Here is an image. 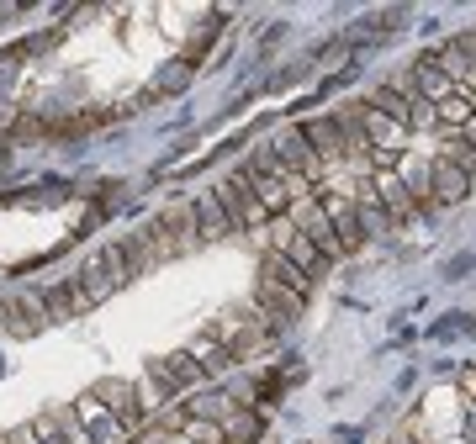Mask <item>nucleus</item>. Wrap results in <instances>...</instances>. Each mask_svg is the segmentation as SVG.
<instances>
[{
	"label": "nucleus",
	"instance_id": "7ed1b4c3",
	"mask_svg": "<svg viewBox=\"0 0 476 444\" xmlns=\"http://www.w3.org/2000/svg\"><path fill=\"white\" fill-rule=\"evenodd\" d=\"M254 302H259V317H265V323H270V333H286V328H291V323H296V317H302V307H307V302H302V296H291V291H286V285L265 281V275H259V281H254Z\"/></svg>",
	"mask_w": 476,
	"mask_h": 444
},
{
	"label": "nucleus",
	"instance_id": "b1692460",
	"mask_svg": "<svg viewBox=\"0 0 476 444\" xmlns=\"http://www.w3.org/2000/svg\"><path fill=\"white\" fill-rule=\"evenodd\" d=\"M27 444H32V439H27Z\"/></svg>",
	"mask_w": 476,
	"mask_h": 444
},
{
	"label": "nucleus",
	"instance_id": "412c9836",
	"mask_svg": "<svg viewBox=\"0 0 476 444\" xmlns=\"http://www.w3.org/2000/svg\"><path fill=\"white\" fill-rule=\"evenodd\" d=\"M228 412H233V402H228V397H201V402H196V418H228Z\"/></svg>",
	"mask_w": 476,
	"mask_h": 444
},
{
	"label": "nucleus",
	"instance_id": "5701e85b",
	"mask_svg": "<svg viewBox=\"0 0 476 444\" xmlns=\"http://www.w3.org/2000/svg\"><path fill=\"white\" fill-rule=\"evenodd\" d=\"M471 117H476V111H471Z\"/></svg>",
	"mask_w": 476,
	"mask_h": 444
},
{
	"label": "nucleus",
	"instance_id": "4468645a",
	"mask_svg": "<svg viewBox=\"0 0 476 444\" xmlns=\"http://www.w3.org/2000/svg\"><path fill=\"white\" fill-rule=\"evenodd\" d=\"M371 111H381V117H392L397 127H413V101H403V95H392V91H376L371 101H365Z\"/></svg>",
	"mask_w": 476,
	"mask_h": 444
},
{
	"label": "nucleus",
	"instance_id": "9d476101",
	"mask_svg": "<svg viewBox=\"0 0 476 444\" xmlns=\"http://www.w3.org/2000/svg\"><path fill=\"white\" fill-rule=\"evenodd\" d=\"M259 275H265V281H276V285H286V291H291V296H302V302H307V291H313V281H307V275H302L286 254H276V249L259 259Z\"/></svg>",
	"mask_w": 476,
	"mask_h": 444
},
{
	"label": "nucleus",
	"instance_id": "2eb2a0df",
	"mask_svg": "<svg viewBox=\"0 0 476 444\" xmlns=\"http://www.w3.org/2000/svg\"><path fill=\"white\" fill-rule=\"evenodd\" d=\"M222 439L228 444H254L259 439V418H254V412H228V418H222Z\"/></svg>",
	"mask_w": 476,
	"mask_h": 444
},
{
	"label": "nucleus",
	"instance_id": "aec40b11",
	"mask_svg": "<svg viewBox=\"0 0 476 444\" xmlns=\"http://www.w3.org/2000/svg\"><path fill=\"white\" fill-rule=\"evenodd\" d=\"M397 22H408V5H386V11H371V16H365V27H376V32H392Z\"/></svg>",
	"mask_w": 476,
	"mask_h": 444
},
{
	"label": "nucleus",
	"instance_id": "6e6552de",
	"mask_svg": "<svg viewBox=\"0 0 476 444\" xmlns=\"http://www.w3.org/2000/svg\"><path fill=\"white\" fill-rule=\"evenodd\" d=\"M429 196L444 201V207H455V201H466V196H471V180H466L450 159H434V164H429Z\"/></svg>",
	"mask_w": 476,
	"mask_h": 444
},
{
	"label": "nucleus",
	"instance_id": "f03ea898",
	"mask_svg": "<svg viewBox=\"0 0 476 444\" xmlns=\"http://www.w3.org/2000/svg\"><path fill=\"white\" fill-rule=\"evenodd\" d=\"M291 222H296V233H302V238H313L317 254H323L328 265H334V259H345V244H339V233H334L328 212H323V201H313V196L291 201Z\"/></svg>",
	"mask_w": 476,
	"mask_h": 444
},
{
	"label": "nucleus",
	"instance_id": "6ab92c4d",
	"mask_svg": "<svg viewBox=\"0 0 476 444\" xmlns=\"http://www.w3.org/2000/svg\"><path fill=\"white\" fill-rule=\"evenodd\" d=\"M190 354H196V365H201V371H218L222 360H228V349H218V339H196Z\"/></svg>",
	"mask_w": 476,
	"mask_h": 444
},
{
	"label": "nucleus",
	"instance_id": "f8f14e48",
	"mask_svg": "<svg viewBox=\"0 0 476 444\" xmlns=\"http://www.w3.org/2000/svg\"><path fill=\"white\" fill-rule=\"evenodd\" d=\"M196 217H201V238H222V233H233V222L222 212V201L207 190V196H196Z\"/></svg>",
	"mask_w": 476,
	"mask_h": 444
},
{
	"label": "nucleus",
	"instance_id": "f257e3e1",
	"mask_svg": "<svg viewBox=\"0 0 476 444\" xmlns=\"http://www.w3.org/2000/svg\"><path fill=\"white\" fill-rule=\"evenodd\" d=\"M80 281H85V296H91V302H101V296H112L117 285L132 281V265H127L122 244H117V249H95L91 259H85V270H80Z\"/></svg>",
	"mask_w": 476,
	"mask_h": 444
},
{
	"label": "nucleus",
	"instance_id": "dca6fc26",
	"mask_svg": "<svg viewBox=\"0 0 476 444\" xmlns=\"http://www.w3.org/2000/svg\"><path fill=\"white\" fill-rule=\"evenodd\" d=\"M11 313L22 317V328H48V323H53V317H48V302H43V296H16V302H11Z\"/></svg>",
	"mask_w": 476,
	"mask_h": 444
},
{
	"label": "nucleus",
	"instance_id": "a211bd4d",
	"mask_svg": "<svg viewBox=\"0 0 476 444\" xmlns=\"http://www.w3.org/2000/svg\"><path fill=\"white\" fill-rule=\"evenodd\" d=\"M186 85H190V63L180 59V63H170V69L159 74V85L149 95H175V91H186Z\"/></svg>",
	"mask_w": 476,
	"mask_h": 444
},
{
	"label": "nucleus",
	"instance_id": "ddd939ff",
	"mask_svg": "<svg viewBox=\"0 0 476 444\" xmlns=\"http://www.w3.org/2000/svg\"><path fill=\"white\" fill-rule=\"evenodd\" d=\"M95 397H106L117 418L138 423V397H132V386H127V381H101V386H95Z\"/></svg>",
	"mask_w": 476,
	"mask_h": 444
},
{
	"label": "nucleus",
	"instance_id": "9b49d317",
	"mask_svg": "<svg viewBox=\"0 0 476 444\" xmlns=\"http://www.w3.org/2000/svg\"><path fill=\"white\" fill-rule=\"evenodd\" d=\"M43 302H48V317H53V323H69L74 313H85V307H91V296H85V285H80V281L53 285Z\"/></svg>",
	"mask_w": 476,
	"mask_h": 444
},
{
	"label": "nucleus",
	"instance_id": "423d86ee",
	"mask_svg": "<svg viewBox=\"0 0 476 444\" xmlns=\"http://www.w3.org/2000/svg\"><path fill=\"white\" fill-rule=\"evenodd\" d=\"M265 339H270V323L259 313H238L228 328H222V349H228V354H233V349H238V354H254Z\"/></svg>",
	"mask_w": 476,
	"mask_h": 444
},
{
	"label": "nucleus",
	"instance_id": "39448f33",
	"mask_svg": "<svg viewBox=\"0 0 476 444\" xmlns=\"http://www.w3.org/2000/svg\"><path fill=\"white\" fill-rule=\"evenodd\" d=\"M323 212H328V222H334V233H339V244H345V254H355L360 244H365V227H360V212H355L349 190H328Z\"/></svg>",
	"mask_w": 476,
	"mask_h": 444
},
{
	"label": "nucleus",
	"instance_id": "f3484780",
	"mask_svg": "<svg viewBox=\"0 0 476 444\" xmlns=\"http://www.w3.org/2000/svg\"><path fill=\"white\" fill-rule=\"evenodd\" d=\"M159 365H164V376L175 381V386H180V381H207V371L196 365V354H190V349H180V354H170V360H159Z\"/></svg>",
	"mask_w": 476,
	"mask_h": 444
},
{
	"label": "nucleus",
	"instance_id": "1a4fd4ad",
	"mask_svg": "<svg viewBox=\"0 0 476 444\" xmlns=\"http://www.w3.org/2000/svg\"><path fill=\"white\" fill-rule=\"evenodd\" d=\"M276 154H281V164L291 169V175H307V180H317V169H323V159H317V154H313V143L302 138V127H291V132H286Z\"/></svg>",
	"mask_w": 476,
	"mask_h": 444
},
{
	"label": "nucleus",
	"instance_id": "4be33fe9",
	"mask_svg": "<svg viewBox=\"0 0 476 444\" xmlns=\"http://www.w3.org/2000/svg\"><path fill=\"white\" fill-rule=\"evenodd\" d=\"M0 444H5V439H0Z\"/></svg>",
	"mask_w": 476,
	"mask_h": 444
},
{
	"label": "nucleus",
	"instance_id": "20e7f679",
	"mask_svg": "<svg viewBox=\"0 0 476 444\" xmlns=\"http://www.w3.org/2000/svg\"><path fill=\"white\" fill-rule=\"evenodd\" d=\"M276 244H281L276 254H286V259H291V265H296V270H302L307 281H317V275L328 270V259L317 254V244H313V238H302L291 217H281V222H276Z\"/></svg>",
	"mask_w": 476,
	"mask_h": 444
},
{
	"label": "nucleus",
	"instance_id": "0eeeda50",
	"mask_svg": "<svg viewBox=\"0 0 476 444\" xmlns=\"http://www.w3.org/2000/svg\"><path fill=\"white\" fill-rule=\"evenodd\" d=\"M302 138L313 143V154L323 159V164H334V159L349 154V149H345V132H339V122H334V117H307V122H302Z\"/></svg>",
	"mask_w": 476,
	"mask_h": 444
}]
</instances>
